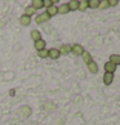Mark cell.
<instances>
[{
    "instance_id": "6da1fadb",
    "label": "cell",
    "mask_w": 120,
    "mask_h": 125,
    "mask_svg": "<svg viewBox=\"0 0 120 125\" xmlns=\"http://www.w3.org/2000/svg\"><path fill=\"white\" fill-rule=\"evenodd\" d=\"M49 20H50V17L47 14V13H41V14H39L35 18V22L38 25H41V23H44V22H48Z\"/></svg>"
},
{
    "instance_id": "7a4b0ae2",
    "label": "cell",
    "mask_w": 120,
    "mask_h": 125,
    "mask_svg": "<svg viewBox=\"0 0 120 125\" xmlns=\"http://www.w3.org/2000/svg\"><path fill=\"white\" fill-rule=\"evenodd\" d=\"M71 52L75 55H81L83 53H84V48H83L80 44H75V45L71 47Z\"/></svg>"
},
{
    "instance_id": "3957f363",
    "label": "cell",
    "mask_w": 120,
    "mask_h": 125,
    "mask_svg": "<svg viewBox=\"0 0 120 125\" xmlns=\"http://www.w3.org/2000/svg\"><path fill=\"white\" fill-rule=\"evenodd\" d=\"M61 53H59V50L56 49V48H52L48 50V58H52V59H58Z\"/></svg>"
},
{
    "instance_id": "277c9868",
    "label": "cell",
    "mask_w": 120,
    "mask_h": 125,
    "mask_svg": "<svg viewBox=\"0 0 120 125\" xmlns=\"http://www.w3.org/2000/svg\"><path fill=\"white\" fill-rule=\"evenodd\" d=\"M116 71V66L115 64H112L111 62H106L105 63V73H112Z\"/></svg>"
},
{
    "instance_id": "5b68a950",
    "label": "cell",
    "mask_w": 120,
    "mask_h": 125,
    "mask_svg": "<svg viewBox=\"0 0 120 125\" xmlns=\"http://www.w3.org/2000/svg\"><path fill=\"white\" fill-rule=\"evenodd\" d=\"M47 14L49 16V17H54L58 13V7H54V5H52V7H49V8H47Z\"/></svg>"
},
{
    "instance_id": "8992f818",
    "label": "cell",
    "mask_w": 120,
    "mask_h": 125,
    "mask_svg": "<svg viewBox=\"0 0 120 125\" xmlns=\"http://www.w3.org/2000/svg\"><path fill=\"white\" fill-rule=\"evenodd\" d=\"M20 115H21V116H23V119H25V117H29L30 115H31V108L29 107V106H25V107H22Z\"/></svg>"
},
{
    "instance_id": "52a82bcc",
    "label": "cell",
    "mask_w": 120,
    "mask_h": 125,
    "mask_svg": "<svg viewBox=\"0 0 120 125\" xmlns=\"http://www.w3.org/2000/svg\"><path fill=\"white\" fill-rule=\"evenodd\" d=\"M34 47H35V49L38 50V52H39V50H43V49H45V41L43 39H40L38 41H35Z\"/></svg>"
},
{
    "instance_id": "ba28073f",
    "label": "cell",
    "mask_w": 120,
    "mask_h": 125,
    "mask_svg": "<svg viewBox=\"0 0 120 125\" xmlns=\"http://www.w3.org/2000/svg\"><path fill=\"white\" fill-rule=\"evenodd\" d=\"M112 64H115V66H118V64H120V54H111L110 55V61Z\"/></svg>"
},
{
    "instance_id": "9c48e42d",
    "label": "cell",
    "mask_w": 120,
    "mask_h": 125,
    "mask_svg": "<svg viewBox=\"0 0 120 125\" xmlns=\"http://www.w3.org/2000/svg\"><path fill=\"white\" fill-rule=\"evenodd\" d=\"M67 7L70 10H77V8H79V1H77V0H71V1L67 3Z\"/></svg>"
},
{
    "instance_id": "30bf717a",
    "label": "cell",
    "mask_w": 120,
    "mask_h": 125,
    "mask_svg": "<svg viewBox=\"0 0 120 125\" xmlns=\"http://www.w3.org/2000/svg\"><path fill=\"white\" fill-rule=\"evenodd\" d=\"M20 23H21L22 26H29V25L31 23V17L23 14V16L20 18Z\"/></svg>"
},
{
    "instance_id": "8fae6325",
    "label": "cell",
    "mask_w": 120,
    "mask_h": 125,
    "mask_svg": "<svg viewBox=\"0 0 120 125\" xmlns=\"http://www.w3.org/2000/svg\"><path fill=\"white\" fill-rule=\"evenodd\" d=\"M59 50V53L61 54H68V53H71V45H68V44H65L61 47V49H58Z\"/></svg>"
},
{
    "instance_id": "7c38bea8",
    "label": "cell",
    "mask_w": 120,
    "mask_h": 125,
    "mask_svg": "<svg viewBox=\"0 0 120 125\" xmlns=\"http://www.w3.org/2000/svg\"><path fill=\"white\" fill-rule=\"evenodd\" d=\"M112 80H114V75H112V73H105V76H103L105 85H110L112 83Z\"/></svg>"
},
{
    "instance_id": "4fadbf2b",
    "label": "cell",
    "mask_w": 120,
    "mask_h": 125,
    "mask_svg": "<svg viewBox=\"0 0 120 125\" xmlns=\"http://www.w3.org/2000/svg\"><path fill=\"white\" fill-rule=\"evenodd\" d=\"M88 68L92 73H97L98 72V64H97L94 61H92L90 63H88Z\"/></svg>"
},
{
    "instance_id": "5bb4252c",
    "label": "cell",
    "mask_w": 120,
    "mask_h": 125,
    "mask_svg": "<svg viewBox=\"0 0 120 125\" xmlns=\"http://www.w3.org/2000/svg\"><path fill=\"white\" fill-rule=\"evenodd\" d=\"M81 57H83V61H84L87 64L88 63H90L93 59H92V55H90V53L89 52H87V50H84V53L81 54Z\"/></svg>"
},
{
    "instance_id": "9a60e30c",
    "label": "cell",
    "mask_w": 120,
    "mask_h": 125,
    "mask_svg": "<svg viewBox=\"0 0 120 125\" xmlns=\"http://www.w3.org/2000/svg\"><path fill=\"white\" fill-rule=\"evenodd\" d=\"M31 39L34 40V41H38L41 39V34L38 31V30H32L31 31Z\"/></svg>"
},
{
    "instance_id": "2e32d148",
    "label": "cell",
    "mask_w": 120,
    "mask_h": 125,
    "mask_svg": "<svg viewBox=\"0 0 120 125\" xmlns=\"http://www.w3.org/2000/svg\"><path fill=\"white\" fill-rule=\"evenodd\" d=\"M87 8H88V1H87V0H81V1H79V8H77V10L85 12Z\"/></svg>"
},
{
    "instance_id": "e0dca14e",
    "label": "cell",
    "mask_w": 120,
    "mask_h": 125,
    "mask_svg": "<svg viewBox=\"0 0 120 125\" xmlns=\"http://www.w3.org/2000/svg\"><path fill=\"white\" fill-rule=\"evenodd\" d=\"M31 7H34L36 10H38V9H41L44 7V4H43V0H34V1H32V5Z\"/></svg>"
},
{
    "instance_id": "ac0fdd59",
    "label": "cell",
    "mask_w": 120,
    "mask_h": 125,
    "mask_svg": "<svg viewBox=\"0 0 120 125\" xmlns=\"http://www.w3.org/2000/svg\"><path fill=\"white\" fill-rule=\"evenodd\" d=\"M36 13V9L34 8V7H27L26 8V10H25V16H29V17H31V16H34Z\"/></svg>"
},
{
    "instance_id": "d6986e66",
    "label": "cell",
    "mask_w": 120,
    "mask_h": 125,
    "mask_svg": "<svg viewBox=\"0 0 120 125\" xmlns=\"http://www.w3.org/2000/svg\"><path fill=\"white\" fill-rule=\"evenodd\" d=\"M68 12H70V9H68L67 4H63V5L58 7V13L59 14H66V13H68Z\"/></svg>"
},
{
    "instance_id": "ffe728a7",
    "label": "cell",
    "mask_w": 120,
    "mask_h": 125,
    "mask_svg": "<svg viewBox=\"0 0 120 125\" xmlns=\"http://www.w3.org/2000/svg\"><path fill=\"white\" fill-rule=\"evenodd\" d=\"M98 5H99V0H90V1H88V8L96 9L98 8Z\"/></svg>"
},
{
    "instance_id": "44dd1931",
    "label": "cell",
    "mask_w": 120,
    "mask_h": 125,
    "mask_svg": "<svg viewBox=\"0 0 120 125\" xmlns=\"http://www.w3.org/2000/svg\"><path fill=\"white\" fill-rule=\"evenodd\" d=\"M39 58H48V49H43V50H39L38 52Z\"/></svg>"
},
{
    "instance_id": "7402d4cb",
    "label": "cell",
    "mask_w": 120,
    "mask_h": 125,
    "mask_svg": "<svg viewBox=\"0 0 120 125\" xmlns=\"http://www.w3.org/2000/svg\"><path fill=\"white\" fill-rule=\"evenodd\" d=\"M98 8H99V9H106V8H109V3H107V0H101Z\"/></svg>"
},
{
    "instance_id": "603a6c76",
    "label": "cell",
    "mask_w": 120,
    "mask_h": 125,
    "mask_svg": "<svg viewBox=\"0 0 120 125\" xmlns=\"http://www.w3.org/2000/svg\"><path fill=\"white\" fill-rule=\"evenodd\" d=\"M44 108H47L48 111H52V110L56 108V104H53V103H50V102H48V103L44 104Z\"/></svg>"
},
{
    "instance_id": "cb8c5ba5",
    "label": "cell",
    "mask_w": 120,
    "mask_h": 125,
    "mask_svg": "<svg viewBox=\"0 0 120 125\" xmlns=\"http://www.w3.org/2000/svg\"><path fill=\"white\" fill-rule=\"evenodd\" d=\"M107 3H109V7H116L119 4L118 0H107Z\"/></svg>"
},
{
    "instance_id": "d4e9b609",
    "label": "cell",
    "mask_w": 120,
    "mask_h": 125,
    "mask_svg": "<svg viewBox=\"0 0 120 125\" xmlns=\"http://www.w3.org/2000/svg\"><path fill=\"white\" fill-rule=\"evenodd\" d=\"M43 4H44V7H47V8H49V7H52V5H53L52 0H44Z\"/></svg>"
},
{
    "instance_id": "484cf974",
    "label": "cell",
    "mask_w": 120,
    "mask_h": 125,
    "mask_svg": "<svg viewBox=\"0 0 120 125\" xmlns=\"http://www.w3.org/2000/svg\"><path fill=\"white\" fill-rule=\"evenodd\" d=\"M9 94H11V95H14V94H16V90H11V92H9Z\"/></svg>"
}]
</instances>
